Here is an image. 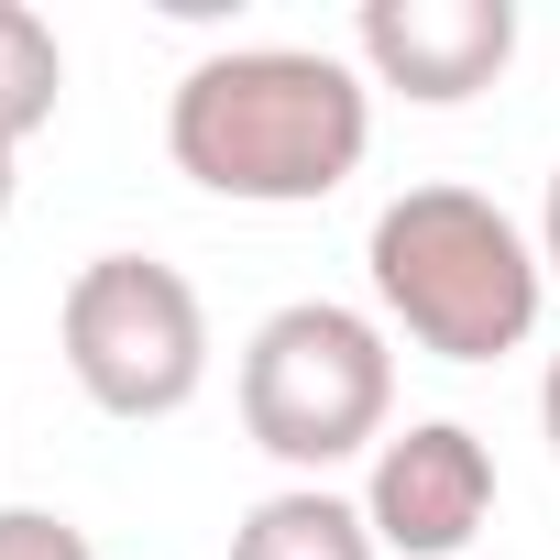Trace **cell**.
<instances>
[{
  "mask_svg": "<svg viewBox=\"0 0 560 560\" xmlns=\"http://www.w3.org/2000/svg\"><path fill=\"white\" fill-rule=\"evenodd\" d=\"M56 100H67V45H56V23L34 12V0H0V143H34L45 121H56Z\"/></svg>",
  "mask_w": 560,
  "mask_h": 560,
  "instance_id": "ba28073f",
  "label": "cell"
},
{
  "mask_svg": "<svg viewBox=\"0 0 560 560\" xmlns=\"http://www.w3.org/2000/svg\"><path fill=\"white\" fill-rule=\"evenodd\" d=\"M165 154L231 209H319L374 154V78L319 45H231L198 56L165 100Z\"/></svg>",
  "mask_w": 560,
  "mask_h": 560,
  "instance_id": "6da1fadb",
  "label": "cell"
},
{
  "mask_svg": "<svg viewBox=\"0 0 560 560\" xmlns=\"http://www.w3.org/2000/svg\"><path fill=\"white\" fill-rule=\"evenodd\" d=\"M538 429H549V451H560V352H549V374H538Z\"/></svg>",
  "mask_w": 560,
  "mask_h": 560,
  "instance_id": "8fae6325",
  "label": "cell"
},
{
  "mask_svg": "<svg viewBox=\"0 0 560 560\" xmlns=\"http://www.w3.org/2000/svg\"><path fill=\"white\" fill-rule=\"evenodd\" d=\"M56 352L100 418H176L209 385V308L154 253H89L56 298Z\"/></svg>",
  "mask_w": 560,
  "mask_h": 560,
  "instance_id": "277c9868",
  "label": "cell"
},
{
  "mask_svg": "<svg viewBox=\"0 0 560 560\" xmlns=\"http://www.w3.org/2000/svg\"><path fill=\"white\" fill-rule=\"evenodd\" d=\"M363 527L396 560H462L494 527V451H483V429H462V418L396 429L374 451V472H363Z\"/></svg>",
  "mask_w": 560,
  "mask_h": 560,
  "instance_id": "5b68a950",
  "label": "cell"
},
{
  "mask_svg": "<svg viewBox=\"0 0 560 560\" xmlns=\"http://www.w3.org/2000/svg\"><path fill=\"white\" fill-rule=\"evenodd\" d=\"M231 396H242V429L264 462L319 483L396 440V341H385V319H363L341 298H287L242 341Z\"/></svg>",
  "mask_w": 560,
  "mask_h": 560,
  "instance_id": "3957f363",
  "label": "cell"
},
{
  "mask_svg": "<svg viewBox=\"0 0 560 560\" xmlns=\"http://www.w3.org/2000/svg\"><path fill=\"white\" fill-rule=\"evenodd\" d=\"M352 56L374 89H396L418 110H462L516 67V0H363Z\"/></svg>",
  "mask_w": 560,
  "mask_h": 560,
  "instance_id": "8992f818",
  "label": "cell"
},
{
  "mask_svg": "<svg viewBox=\"0 0 560 560\" xmlns=\"http://www.w3.org/2000/svg\"><path fill=\"white\" fill-rule=\"evenodd\" d=\"M231 560H385L363 505L330 494V483H287V494H264L242 527H231Z\"/></svg>",
  "mask_w": 560,
  "mask_h": 560,
  "instance_id": "52a82bcc",
  "label": "cell"
},
{
  "mask_svg": "<svg viewBox=\"0 0 560 560\" xmlns=\"http://www.w3.org/2000/svg\"><path fill=\"white\" fill-rule=\"evenodd\" d=\"M374 298H385V330H407L418 352L440 363H505L527 352L538 308H549V264L538 242L483 198V187H407L374 209Z\"/></svg>",
  "mask_w": 560,
  "mask_h": 560,
  "instance_id": "7a4b0ae2",
  "label": "cell"
},
{
  "mask_svg": "<svg viewBox=\"0 0 560 560\" xmlns=\"http://www.w3.org/2000/svg\"><path fill=\"white\" fill-rule=\"evenodd\" d=\"M12 165H23V154H12V143H0V220H12V187H23V176H12Z\"/></svg>",
  "mask_w": 560,
  "mask_h": 560,
  "instance_id": "7c38bea8",
  "label": "cell"
},
{
  "mask_svg": "<svg viewBox=\"0 0 560 560\" xmlns=\"http://www.w3.org/2000/svg\"><path fill=\"white\" fill-rule=\"evenodd\" d=\"M538 264L560 275V165H549V198H538Z\"/></svg>",
  "mask_w": 560,
  "mask_h": 560,
  "instance_id": "30bf717a",
  "label": "cell"
},
{
  "mask_svg": "<svg viewBox=\"0 0 560 560\" xmlns=\"http://www.w3.org/2000/svg\"><path fill=\"white\" fill-rule=\"evenodd\" d=\"M0 560H100V549H89V527L56 516V505H0Z\"/></svg>",
  "mask_w": 560,
  "mask_h": 560,
  "instance_id": "9c48e42d",
  "label": "cell"
}]
</instances>
